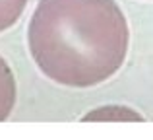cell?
<instances>
[{"label": "cell", "instance_id": "2", "mask_svg": "<svg viewBox=\"0 0 153 140\" xmlns=\"http://www.w3.org/2000/svg\"><path fill=\"white\" fill-rule=\"evenodd\" d=\"M16 95H18V88H16L14 72L10 64L0 57V123L12 115L16 107Z\"/></svg>", "mask_w": 153, "mask_h": 140}, {"label": "cell", "instance_id": "1", "mask_svg": "<svg viewBox=\"0 0 153 140\" xmlns=\"http://www.w3.org/2000/svg\"><path fill=\"white\" fill-rule=\"evenodd\" d=\"M130 29L116 0H39L27 47L49 80L91 88L112 78L128 55Z\"/></svg>", "mask_w": 153, "mask_h": 140}, {"label": "cell", "instance_id": "3", "mask_svg": "<svg viewBox=\"0 0 153 140\" xmlns=\"http://www.w3.org/2000/svg\"><path fill=\"white\" fill-rule=\"evenodd\" d=\"M27 6V0H0V33L10 29Z\"/></svg>", "mask_w": 153, "mask_h": 140}, {"label": "cell", "instance_id": "4", "mask_svg": "<svg viewBox=\"0 0 153 140\" xmlns=\"http://www.w3.org/2000/svg\"><path fill=\"white\" fill-rule=\"evenodd\" d=\"M151 2H153V0H151Z\"/></svg>", "mask_w": 153, "mask_h": 140}]
</instances>
